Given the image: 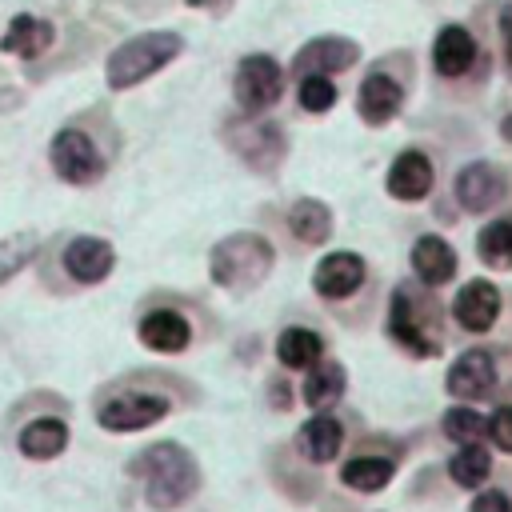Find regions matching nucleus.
<instances>
[{
  "label": "nucleus",
  "mask_w": 512,
  "mask_h": 512,
  "mask_svg": "<svg viewBox=\"0 0 512 512\" xmlns=\"http://www.w3.org/2000/svg\"><path fill=\"white\" fill-rule=\"evenodd\" d=\"M388 332H392V340L404 344L412 356H436V352H440V344H436V340L424 332V324L412 316V296H408V288H396V296H392Z\"/></svg>",
  "instance_id": "nucleus-15"
},
{
  "label": "nucleus",
  "mask_w": 512,
  "mask_h": 512,
  "mask_svg": "<svg viewBox=\"0 0 512 512\" xmlns=\"http://www.w3.org/2000/svg\"><path fill=\"white\" fill-rule=\"evenodd\" d=\"M36 252H40V236H36V232L4 236V240H0V284H4L8 276H16Z\"/></svg>",
  "instance_id": "nucleus-29"
},
{
  "label": "nucleus",
  "mask_w": 512,
  "mask_h": 512,
  "mask_svg": "<svg viewBox=\"0 0 512 512\" xmlns=\"http://www.w3.org/2000/svg\"><path fill=\"white\" fill-rule=\"evenodd\" d=\"M488 472H492V456H488L476 440H472V444H460V452L448 460V476H452L460 488H476V484H484Z\"/></svg>",
  "instance_id": "nucleus-27"
},
{
  "label": "nucleus",
  "mask_w": 512,
  "mask_h": 512,
  "mask_svg": "<svg viewBox=\"0 0 512 512\" xmlns=\"http://www.w3.org/2000/svg\"><path fill=\"white\" fill-rule=\"evenodd\" d=\"M484 416L476 412V408H464V404H456V408H448L444 412V432L456 440V444H472V440H480L484 436Z\"/></svg>",
  "instance_id": "nucleus-30"
},
{
  "label": "nucleus",
  "mask_w": 512,
  "mask_h": 512,
  "mask_svg": "<svg viewBox=\"0 0 512 512\" xmlns=\"http://www.w3.org/2000/svg\"><path fill=\"white\" fill-rule=\"evenodd\" d=\"M276 356L284 368H312L324 356V340L312 328H284L276 340Z\"/></svg>",
  "instance_id": "nucleus-25"
},
{
  "label": "nucleus",
  "mask_w": 512,
  "mask_h": 512,
  "mask_svg": "<svg viewBox=\"0 0 512 512\" xmlns=\"http://www.w3.org/2000/svg\"><path fill=\"white\" fill-rule=\"evenodd\" d=\"M112 264H116V252H112V244L100 240V236H76V240L64 248V268H68V276L80 280V284H100V280L112 272Z\"/></svg>",
  "instance_id": "nucleus-12"
},
{
  "label": "nucleus",
  "mask_w": 512,
  "mask_h": 512,
  "mask_svg": "<svg viewBox=\"0 0 512 512\" xmlns=\"http://www.w3.org/2000/svg\"><path fill=\"white\" fill-rule=\"evenodd\" d=\"M136 336H140V344L152 348V352H184L188 340H192V328H188V320H184L180 312L156 308V312H148V316L140 320Z\"/></svg>",
  "instance_id": "nucleus-14"
},
{
  "label": "nucleus",
  "mask_w": 512,
  "mask_h": 512,
  "mask_svg": "<svg viewBox=\"0 0 512 512\" xmlns=\"http://www.w3.org/2000/svg\"><path fill=\"white\" fill-rule=\"evenodd\" d=\"M232 92H236V104L244 116H260L264 108H272L284 92V68L264 56V52H252L236 64V80H232Z\"/></svg>",
  "instance_id": "nucleus-4"
},
{
  "label": "nucleus",
  "mask_w": 512,
  "mask_h": 512,
  "mask_svg": "<svg viewBox=\"0 0 512 512\" xmlns=\"http://www.w3.org/2000/svg\"><path fill=\"white\" fill-rule=\"evenodd\" d=\"M472 60H476V40H472V32L460 28V24L440 28V36H436V44H432V64H436V72H440V76H464V72L472 68Z\"/></svg>",
  "instance_id": "nucleus-17"
},
{
  "label": "nucleus",
  "mask_w": 512,
  "mask_h": 512,
  "mask_svg": "<svg viewBox=\"0 0 512 512\" xmlns=\"http://www.w3.org/2000/svg\"><path fill=\"white\" fill-rule=\"evenodd\" d=\"M500 132H504V140L512 144V116H504V124H500Z\"/></svg>",
  "instance_id": "nucleus-36"
},
{
  "label": "nucleus",
  "mask_w": 512,
  "mask_h": 512,
  "mask_svg": "<svg viewBox=\"0 0 512 512\" xmlns=\"http://www.w3.org/2000/svg\"><path fill=\"white\" fill-rule=\"evenodd\" d=\"M128 472L144 484V500L156 508V512H168V508H180L196 488H200V468L192 460V452L176 440H160L152 448H144Z\"/></svg>",
  "instance_id": "nucleus-1"
},
{
  "label": "nucleus",
  "mask_w": 512,
  "mask_h": 512,
  "mask_svg": "<svg viewBox=\"0 0 512 512\" xmlns=\"http://www.w3.org/2000/svg\"><path fill=\"white\" fill-rule=\"evenodd\" d=\"M344 384H348L344 364H336V360H316V364L308 368V376H304L300 396H304V404H312V408H328V404H336V400L344 396Z\"/></svg>",
  "instance_id": "nucleus-22"
},
{
  "label": "nucleus",
  "mask_w": 512,
  "mask_h": 512,
  "mask_svg": "<svg viewBox=\"0 0 512 512\" xmlns=\"http://www.w3.org/2000/svg\"><path fill=\"white\" fill-rule=\"evenodd\" d=\"M272 260H276V252H272V244L264 236H256V232H232V236H224L212 248L208 268H212V280L220 288H228V292H252V288H260L268 280Z\"/></svg>",
  "instance_id": "nucleus-2"
},
{
  "label": "nucleus",
  "mask_w": 512,
  "mask_h": 512,
  "mask_svg": "<svg viewBox=\"0 0 512 512\" xmlns=\"http://www.w3.org/2000/svg\"><path fill=\"white\" fill-rule=\"evenodd\" d=\"M336 104V88L328 76H300V108L304 112H328Z\"/></svg>",
  "instance_id": "nucleus-31"
},
{
  "label": "nucleus",
  "mask_w": 512,
  "mask_h": 512,
  "mask_svg": "<svg viewBox=\"0 0 512 512\" xmlns=\"http://www.w3.org/2000/svg\"><path fill=\"white\" fill-rule=\"evenodd\" d=\"M180 48H184V40H180L176 32H144V36L124 40V44L108 56V68H104L108 88L120 92V88H132V84L148 80V76L160 72L168 60H176Z\"/></svg>",
  "instance_id": "nucleus-3"
},
{
  "label": "nucleus",
  "mask_w": 512,
  "mask_h": 512,
  "mask_svg": "<svg viewBox=\"0 0 512 512\" xmlns=\"http://www.w3.org/2000/svg\"><path fill=\"white\" fill-rule=\"evenodd\" d=\"M356 60H360V44L356 40H348V36H316L292 56V68L300 76H328V72L352 68Z\"/></svg>",
  "instance_id": "nucleus-8"
},
{
  "label": "nucleus",
  "mask_w": 512,
  "mask_h": 512,
  "mask_svg": "<svg viewBox=\"0 0 512 512\" xmlns=\"http://www.w3.org/2000/svg\"><path fill=\"white\" fill-rule=\"evenodd\" d=\"M400 84L392 80V76H384V72H372V76H364L360 80V100H356V108H360V116L368 120V124H388L396 112H400Z\"/></svg>",
  "instance_id": "nucleus-18"
},
{
  "label": "nucleus",
  "mask_w": 512,
  "mask_h": 512,
  "mask_svg": "<svg viewBox=\"0 0 512 512\" xmlns=\"http://www.w3.org/2000/svg\"><path fill=\"white\" fill-rule=\"evenodd\" d=\"M500 32H504V56H508V68H512V4L500 12Z\"/></svg>",
  "instance_id": "nucleus-34"
},
{
  "label": "nucleus",
  "mask_w": 512,
  "mask_h": 512,
  "mask_svg": "<svg viewBox=\"0 0 512 512\" xmlns=\"http://www.w3.org/2000/svg\"><path fill=\"white\" fill-rule=\"evenodd\" d=\"M452 316L468 332H488L496 324V316H500V292H496V284L492 280H480V276L468 280L456 292V300H452Z\"/></svg>",
  "instance_id": "nucleus-10"
},
{
  "label": "nucleus",
  "mask_w": 512,
  "mask_h": 512,
  "mask_svg": "<svg viewBox=\"0 0 512 512\" xmlns=\"http://www.w3.org/2000/svg\"><path fill=\"white\" fill-rule=\"evenodd\" d=\"M496 388V360L484 348H468L464 356H456V364L448 368V392L460 400H480Z\"/></svg>",
  "instance_id": "nucleus-11"
},
{
  "label": "nucleus",
  "mask_w": 512,
  "mask_h": 512,
  "mask_svg": "<svg viewBox=\"0 0 512 512\" xmlns=\"http://www.w3.org/2000/svg\"><path fill=\"white\" fill-rule=\"evenodd\" d=\"M168 408H172L168 396H156V392H120V396H112L100 408V428H108V432H140V428H152L156 420H164Z\"/></svg>",
  "instance_id": "nucleus-6"
},
{
  "label": "nucleus",
  "mask_w": 512,
  "mask_h": 512,
  "mask_svg": "<svg viewBox=\"0 0 512 512\" xmlns=\"http://www.w3.org/2000/svg\"><path fill=\"white\" fill-rule=\"evenodd\" d=\"M240 136H232L236 152L252 164V168H276L280 156H284V136L276 124H244L236 128Z\"/></svg>",
  "instance_id": "nucleus-19"
},
{
  "label": "nucleus",
  "mask_w": 512,
  "mask_h": 512,
  "mask_svg": "<svg viewBox=\"0 0 512 512\" xmlns=\"http://www.w3.org/2000/svg\"><path fill=\"white\" fill-rule=\"evenodd\" d=\"M396 464L388 456H356L340 468V480L352 488V492H380L388 480H392Z\"/></svg>",
  "instance_id": "nucleus-26"
},
{
  "label": "nucleus",
  "mask_w": 512,
  "mask_h": 512,
  "mask_svg": "<svg viewBox=\"0 0 512 512\" xmlns=\"http://www.w3.org/2000/svg\"><path fill=\"white\" fill-rule=\"evenodd\" d=\"M476 252L492 268H512V220H492L476 236Z\"/></svg>",
  "instance_id": "nucleus-28"
},
{
  "label": "nucleus",
  "mask_w": 512,
  "mask_h": 512,
  "mask_svg": "<svg viewBox=\"0 0 512 512\" xmlns=\"http://www.w3.org/2000/svg\"><path fill=\"white\" fill-rule=\"evenodd\" d=\"M472 512H512V496L504 488H488L472 500Z\"/></svg>",
  "instance_id": "nucleus-33"
},
{
  "label": "nucleus",
  "mask_w": 512,
  "mask_h": 512,
  "mask_svg": "<svg viewBox=\"0 0 512 512\" xmlns=\"http://www.w3.org/2000/svg\"><path fill=\"white\" fill-rule=\"evenodd\" d=\"M432 180H436L432 160H428L424 152L408 148V152H400V156L392 160V168H388V180H384V184H388V192H392L396 200L416 204V200H424V196H428Z\"/></svg>",
  "instance_id": "nucleus-13"
},
{
  "label": "nucleus",
  "mask_w": 512,
  "mask_h": 512,
  "mask_svg": "<svg viewBox=\"0 0 512 512\" xmlns=\"http://www.w3.org/2000/svg\"><path fill=\"white\" fill-rule=\"evenodd\" d=\"M300 452L308 456V460H316V464H328V460H336V452H340V444H344V424L336 420V416H312L304 428H300Z\"/></svg>",
  "instance_id": "nucleus-21"
},
{
  "label": "nucleus",
  "mask_w": 512,
  "mask_h": 512,
  "mask_svg": "<svg viewBox=\"0 0 512 512\" xmlns=\"http://www.w3.org/2000/svg\"><path fill=\"white\" fill-rule=\"evenodd\" d=\"M188 4H192V8H204V12H216V16L232 8V0H188Z\"/></svg>",
  "instance_id": "nucleus-35"
},
{
  "label": "nucleus",
  "mask_w": 512,
  "mask_h": 512,
  "mask_svg": "<svg viewBox=\"0 0 512 512\" xmlns=\"http://www.w3.org/2000/svg\"><path fill=\"white\" fill-rule=\"evenodd\" d=\"M412 272L428 284V288H440L456 276V252L444 236H420L412 244Z\"/></svg>",
  "instance_id": "nucleus-16"
},
{
  "label": "nucleus",
  "mask_w": 512,
  "mask_h": 512,
  "mask_svg": "<svg viewBox=\"0 0 512 512\" xmlns=\"http://www.w3.org/2000/svg\"><path fill=\"white\" fill-rule=\"evenodd\" d=\"M64 444H68V424L56 416H40L20 428V452L28 460H52L64 452Z\"/></svg>",
  "instance_id": "nucleus-20"
},
{
  "label": "nucleus",
  "mask_w": 512,
  "mask_h": 512,
  "mask_svg": "<svg viewBox=\"0 0 512 512\" xmlns=\"http://www.w3.org/2000/svg\"><path fill=\"white\" fill-rule=\"evenodd\" d=\"M452 192H456V204L464 212H488L508 196V176L500 168H492L488 160H472L456 172Z\"/></svg>",
  "instance_id": "nucleus-7"
},
{
  "label": "nucleus",
  "mask_w": 512,
  "mask_h": 512,
  "mask_svg": "<svg viewBox=\"0 0 512 512\" xmlns=\"http://www.w3.org/2000/svg\"><path fill=\"white\" fill-rule=\"evenodd\" d=\"M48 156H52L56 176L68 180V184H92V180L104 176V156H100V148L92 144V136L80 132V128H60V132L52 136Z\"/></svg>",
  "instance_id": "nucleus-5"
},
{
  "label": "nucleus",
  "mask_w": 512,
  "mask_h": 512,
  "mask_svg": "<svg viewBox=\"0 0 512 512\" xmlns=\"http://www.w3.org/2000/svg\"><path fill=\"white\" fill-rule=\"evenodd\" d=\"M48 44H52V24L40 16H16L0 40V48L12 56H40Z\"/></svg>",
  "instance_id": "nucleus-23"
},
{
  "label": "nucleus",
  "mask_w": 512,
  "mask_h": 512,
  "mask_svg": "<svg viewBox=\"0 0 512 512\" xmlns=\"http://www.w3.org/2000/svg\"><path fill=\"white\" fill-rule=\"evenodd\" d=\"M360 284H364V260H360L356 252H348V248L328 252V256L316 264V272H312V288H316L324 300H344V296H352Z\"/></svg>",
  "instance_id": "nucleus-9"
},
{
  "label": "nucleus",
  "mask_w": 512,
  "mask_h": 512,
  "mask_svg": "<svg viewBox=\"0 0 512 512\" xmlns=\"http://www.w3.org/2000/svg\"><path fill=\"white\" fill-rule=\"evenodd\" d=\"M288 228H292V236L304 240V244H324L328 232H332V212H328V204L304 196V200H296V204L288 208Z\"/></svg>",
  "instance_id": "nucleus-24"
},
{
  "label": "nucleus",
  "mask_w": 512,
  "mask_h": 512,
  "mask_svg": "<svg viewBox=\"0 0 512 512\" xmlns=\"http://www.w3.org/2000/svg\"><path fill=\"white\" fill-rule=\"evenodd\" d=\"M488 432H492L496 448L512 452V404H500V408L492 412V420H488Z\"/></svg>",
  "instance_id": "nucleus-32"
}]
</instances>
